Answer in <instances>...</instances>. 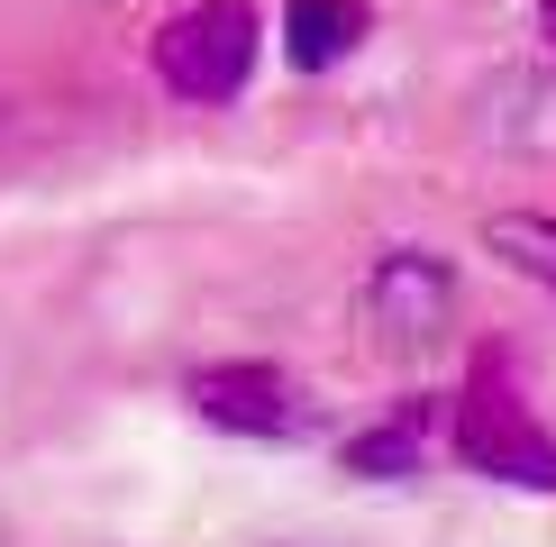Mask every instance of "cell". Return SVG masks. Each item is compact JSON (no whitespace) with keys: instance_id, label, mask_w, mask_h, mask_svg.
<instances>
[{"instance_id":"6da1fadb","label":"cell","mask_w":556,"mask_h":547,"mask_svg":"<svg viewBox=\"0 0 556 547\" xmlns=\"http://www.w3.org/2000/svg\"><path fill=\"white\" fill-rule=\"evenodd\" d=\"M447 447L456 466L483 474V484H520V493H556V429L529 410L520 365L502 347H483L466 365V393L447 402Z\"/></svg>"},{"instance_id":"7a4b0ae2","label":"cell","mask_w":556,"mask_h":547,"mask_svg":"<svg viewBox=\"0 0 556 547\" xmlns=\"http://www.w3.org/2000/svg\"><path fill=\"white\" fill-rule=\"evenodd\" d=\"M265 55V18L247 0H192L155 28V82L192 110H228Z\"/></svg>"},{"instance_id":"3957f363","label":"cell","mask_w":556,"mask_h":547,"mask_svg":"<svg viewBox=\"0 0 556 547\" xmlns=\"http://www.w3.org/2000/svg\"><path fill=\"white\" fill-rule=\"evenodd\" d=\"M356 310H365V329H375L383 356H429V347H447L456 310H466V283H456V265L429 256V246H383V256L365 265Z\"/></svg>"},{"instance_id":"277c9868","label":"cell","mask_w":556,"mask_h":547,"mask_svg":"<svg viewBox=\"0 0 556 547\" xmlns=\"http://www.w3.org/2000/svg\"><path fill=\"white\" fill-rule=\"evenodd\" d=\"M182 402H192V420L228 429V438H311L319 402L301 393V374L265 356H228V365H192L182 374Z\"/></svg>"},{"instance_id":"5b68a950","label":"cell","mask_w":556,"mask_h":547,"mask_svg":"<svg viewBox=\"0 0 556 547\" xmlns=\"http://www.w3.org/2000/svg\"><path fill=\"white\" fill-rule=\"evenodd\" d=\"M438 410L429 393H410V402H392L375 429H356V438L338 447V466L346 474H365V484H402V474H420V456H429V438H438Z\"/></svg>"},{"instance_id":"8992f818","label":"cell","mask_w":556,"mask_h":547,"mask_svg":"<svg viewBox=\"0 0 556 547\" xmlns=\"http://www.w3.org/2000/svg\"><path fill=\"white\" fill-rule=\"evenodd\" d=\"M375 37V0H283V64L292 74H329Z\"/></svg>"},{"instance_id":"52a82bcc","label":"cell","mask_w":556,"mask_h":547,"mask_svg":"<svg viewBox=\"0 0 556 547\" xmlns=\"http://www.w3.org/2000/svg\"><path fill=\"white\" fill-rule=\"evenodd\" d=\"M483 256H502L520 283L556 292V211H493L483 219Z\"/></svg>"},{"instance_id":"ba28073f","label":"cell","mask_w":556,"mask_h":547,"mask_svg":"<svg viewBox=\"0 0 556 547\" xmlns=\"http://www.w3.org/2000/svg\"><path fill=\"white\" fill-rule=\"evenodd\" d=\"M539 46L556 55V0H539Z\"/></svg>"}]
</instances>
